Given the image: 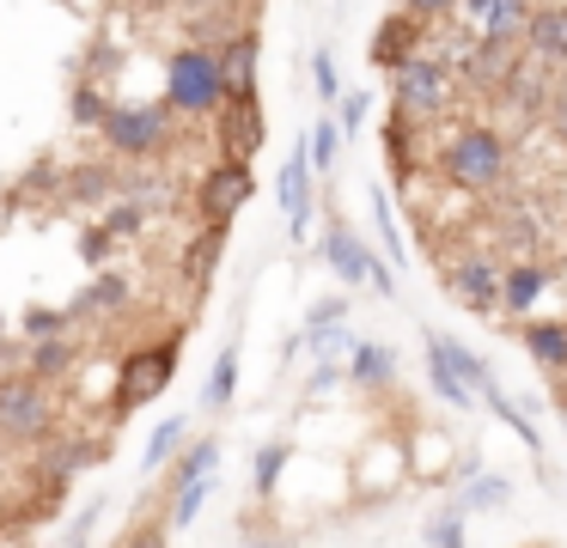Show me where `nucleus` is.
<instances>
[{"label": "nucleus", "instance_id": "obj_1", "mask_svg": "<svg viewBox=\"0 0 567 548\" xmlns=\"http://www.w3.org/2000/svg\"><path fill=\"white\" fill-rule=\"evenodd\" d=\"M226 85H220V61L208 55V49H177L172 68H165V104L184 110V116H208V110H220Z\"/></svg>", "mask_w": 567, "mask_h": 548}, {"label": "nucleus", "instance_id": "obj_2", "mask_svg": "<svg viewBox=\"0 0 567 548\" xmlns=\"http://www.w3.org/2000/svg\"><path fill=\"white\" fill-rule=\"evenodd\" d=\"M445 177L457 189H494L506 177V146L494 128H457L445 141Z\"/></svg>", "mask_w": 567, "mask_h": 548}, {"label": "nucleus", "instance_id": "obj_3", "mask_svg": "<svg viewBox=\"0 0 567 548\" xmlns=\"http://www.w3.org/2000/svg\"><path fill=\"white\" fill-rule=\"evenodd\" d=\"M104 141L116 146L123 158H147L165 146L172 134V104H128V110H104Z\"/></svg>", "mask_w": 567, "mask_h": 548}, {"label": "nucleus", "instance_id": "obj_4", "mask_svg": "<svg viewBox=\"0 0 567 548\" xmlns=\"http://www.w3.org/2000/svg\"><path fill=\"white\" fill-rule=\"evenodd\" d=\"M445 92H452V68H445V61H433V55L396 61V104H403V116H415V122L440 116Z\"/></svg>", "mask_w": 567, "mask_h": 548}, {"label": "nucleus", "instance_id": "obj_5", "mask_svg": "<svg viewBox=\"0 0 567 548\" xmlns=\"http://www.w3.org/2000/svg\"><path fill=\"white\" fill-rule=\"evenodd\" d=\"M50 426L43 378H0V438H38Z\"/></svg>", "mask_w": 567, "mask_h": 548}, {"label": "nucleus", "instance_id": "obj_6", "mask_svg": "<svg viewBox=\"0 0 567 548\" xmlns=\"http://www.w3.org/2000/svg\"><path fill=\"white\" fill-rule=\"evenodd\" d=\"M172 372H177V348H172V341H165V348L128 353V360H123V384H116V414H128V409H141V402H153L165 384H172Z\"/></svg>", "mask_w": 567, "mask_h": 548}, {"label": "nucleus", "instance_id": "obj_7", "mask_svg": "<svg viewBox=\"0 0 567 548\" xmlns=\"http://www.w3.org/2000/svg\"><path fill=\"white\" fill-rule=\"evenodd\" d=\"M245 201H250V165H245V158L226 153L220 165H214L208 177L196 183V207H202V219L226 226L233 214H245Z\"/></svg>", "mask_w": 567, "mask_h": 548}, {"label": "nucleus", "instance_id": "obj_8", "mask_svg": "<svg viewBox=\"0 0 567 548\" xmlns=\"http://www.w3.org/2000/svg\"><path fill=\"white\" fill-rule=\"evenodd\" d=\"M311 177H318V170H311V146L293 141L281 177H275V195H281V214H287V226H293V238L306 231V219H311Z\"/></svg>", "mask_w": 567, "mask_h": 548}, {"label": "nucleus", "instance_id": "obj_9", "mask_svg": "<svg viewBox=\"0 0 567 548\" xmlns=\"http://www.w3.org/2000/svg\"><path fill=\"white\" fill-rule=\"evenodd\" d=\"M445 287L457 292V299L470 304V311H501V268L494 262H482V256H464V262H452L445 268Z\"/></svg>", "mask_w": 567, "mask_h": 548}, {"label": "nucleus", "instance_id": "obj_10", "mask_svg": "<svg viewBox=\"0 0 567 548\" xmlns=\"http://www.w3.org/2000/svg\"><path fill=\"white\" fill-rule=\"evenodd\" d=\"M220 104H226V122H220V134H226V153H233V158H250V153H257V141H262L257 97H250V92H226Z\"/></svg>", "mask_w": 567, "mask_h": 548}, {"label": "nucleus", "instance_id": "obj_11", "mask_svg": "<svg viewBox=\"0 0 567 548\" xmlns=\"http://www.w3.org/2000/svg\"><path fill=\"white\" fill-rule=\"evenodd\" d=\"M323 256H330V268L342 275V287H360V280H372V262H379V256H372L348 226H330V244H323Z\"/></svg>", "mask_w": 567, "mask_h": 548}, {"label": "nucleus", "instance_id": "obj_12", "mask_svg": "<svg viewBox=\"0 0 567 548\" xmlns=\"http://www.w3.org/2000/svg\"><path fill=\"white\" fill-rule=\"evenodd\" d=\"M257 55H262V49H257V37H250V31H238L233 43L214 55V61H220V85H226V92H250V85H257Z\"/></svg>", "mask_w": 567, "mask_h": 548}, {"label": "nucleus", "instance_id": "obj_13", "mask_svg": "<svg viewBox=\"0 0 567 548\" xmlns=\"http://www.w3.org/2000/svg\"><path fill=\"white\" fill-rule=\"evenodd\" d=\"M464 7H470V24H476L482 37H513L518 24L530 19L525 0H464Z\"/></svg>", "mask_w": 567, "mask_h": 548}, {"label": "nucleus", "instance_id": "obj_14", "mask_svg": "<svg viewBox=\"0 0 567 548\" xmlns=\"http://www.w3.org/2000/svg\"><path fill=\"white\" fill-rule=\"evenodd\" d=\"M427 353H433V360H445V365H452V372L464 378L470 390H482V384H488V378H494L488 365H482L476 353L464 348V341H452V335H427Z\"/></svg>", "mask_w": 567, "mask_h": 548}, {"label": "nucleus", "instance_id": "obj_15", "mask_svg": "<svg viewBox=\"0 0 567 548\" xmlns=\"http://www.w3.org/2000/svg\"><path fill=\"white\" fill-rule=\"evenodd\" d=\"M543 287H549V275H543V268L537 262H518L513 268V275H506L501 280V311H525V304L530 299H537V292Z\"/></svg>", "mask_w": 567, "mask_h": 548}, {"label": "nucleus", "instance_id": "obj_16", "mask_svg": "<svg viewBox=\"0 0 567 548\" xmlns=\"http://www.w3.org/2000/svg\"><path fill=\"white\" fill-rule=\"evenodd\" d=\"M86 463H99V445H86V438H74V445H55L50 457H43V482L62 487L74 469H86Z\"/></svg>", "mask_w": 567, "mask_h": 548}, {"label": "nucleus", "instance_id": "obj_17", "mask_svg": "<svg viewBox=\"0 0 567 548\" xmlns=\"http://www.w3.org/2000/svg\"><path fill=\"white\" fill-rule=\"evenodd\" d=\"M525 341H530V353H537L549 372H567V323H530Z\"/></svg>", "mask_w": 567, "mask_h": 548}, {"label": "nucleus", "instance_id": "obj_18", "mask_svg": "<svg viewBox=\"0 0 567 548\" xmlns=\"http://www.w3.org/2000/svg\"><path fill=\"white\" fill-rule=\"evenodd\" d=\"M415 31H421V19H415V12H409V19H391V24L379 31V43H372V55H379V61H391V68H396V61L409 55V43H415Z\"/></svg>", "mask_w": 567, "mask_h": 548}, {"label": "nucleus", "instance_id": "obj_19", "mask_svg": "<svg viewBox=\"0 0 567 548\" xmlns=\"http://www.w3.org/2000/svg\"><path fill=\"white\" fill-rule=\"evenodd\" d=\"M177 445H184V414H172V421L153 426V433H147V457H141V463H147V469H165Z\"/></svg>", "mask_w": 567, "mask_h": 548}, {"label": "nucleus", "instance_id": "obj_20", "mask_svg": "<svg viewBox=\"0 0 567 548\" xmlns=\"http://www.w3.org/2000/svg\"><path fill=\"white\" fill-rule=\"evenodd\" d=\"M348 372L360 378V384H391L396 378V353H384V348H354V365Z\"/></svg>", "mask_w": 567, "mask_h": 548}, {"label": "nucleus", "instance_id": "obj_21", "mask_svg": "<svg viewBox=\"0 0 567 548\" xmlns=\"http://www.w3.org/2000/svg\"><path fill=\"white\" fill-rule=\"evenodd\" d=\"M214 469H220V445H214V438H196V445L184 451V463H177L172 487L177 482H196V475H214Z\"/></svg>", "mask_w": 567, "mask_h": 548}, {"label": "nucleus", "instance_id": "obj_22", "mask_svg": "<svg viewBox=\"0 0 567 548\" xmlns=\"http://www.w3.org/2000/svg\"><path fill=\"white\" fill-rule=\"evenodd\" d=\"M530 43H537L543 55H567V12H537V19H530Z\"/></svg>", "mask_w": 567, "mask_h": 548}, {"label": "nucleus", "instance_id": "obj_23", "mask_svg": "<svg viewBox=\"0 0 567 548\" xmlns=\"http://www.w3.org/2000/svg\"><path fill=\"white\" fill-rule=\"evenodd\" d=\"M68 360H74V348H68V341H43L38 335V348H31V378H62L68 372Z\"/></svg>", "mask_w": 567, "mask_h": 548}, {"label": "nucleus", "instance_id": "obj_24", "mask_svg": "<svg viewBox=\"0 0 567 548\" xmlns=\"http://www.w3.org/2000/svg\"><path fill=\"white\" fill-rule=\"evenodd\" d=\"M214 475H196V482H177V499H172V530H184L189 518L202 511V499H208Z\"/></svg>", "mask_w": 567, "mask_h": 548}, {"label": "nucleus", "instance_id": "obj_25", "mask_svg": "<svg viewBox=\"0 0 567 548\" xmlns=\"http://www.w3.org/2000/svg\"><path fill=\"white\" fill-rule=\"evenodd\" d=\"M427 378H433V390H440V396L452 402V409H470V396H476V390H470V384H464V378H457L445 360H433V353H427Z\"/></svg>", "mask_w": 567, "mask_h": 548}, {"label": "nucleus", "instance_id": "obj_26", "mask_svg": "<svg viewBox=\"0 0 567 548\" xmlns=\"http://www.w3.org/2000/svg\"><path fill=\"white\" fill-rule=\"evenodd\" d=\"M233 372H238V353H220V360H214V378H208V409H226V402H233Z\"/></svg>", "mask_w": 567, "mask_h": 548}, {"label": "nucleus", "instance_id": "obj_27", "mask_svg": "<svg viewBox=\"0 0 567 548\" xmlns=\"http://www.w3.org/2000/svg\"><path fill=\"white\" fill-rule=\"evenodd\" d=\"M372 214H379V231H384V250H391V262H403V238H396V219H391L384 189H372Z\"/></svg>", "mask_w": 567, "mask_h": 548}, {"label": "nucleus", "instance_id": "obj_28", "mask_svg": "<svg viewBox=\"0 0 567 548\" xmlns=\"http://www.w3.org/2000/svg\"><path fill=\"white\" fill-rule=\"evenodd\" d=\"M311 170H330L336 165V122H318V134H311Z\"/></svg>", "mask_w": 567, "mask_h": 548}, {"label": "nucleus", "instance_id": "obj_29", "mask_svg": "<svg viewBox=\"0 0 567 548\" xmlns=\"http://www.w3.org/2000/svg\"><path fill=\"white\" fill-rule=\"evenodd\" d=\"M506 494H513V487H506L501 475H488V482H476L464 499H457V511H470V506H488V499H506Z\"/></svg>", "mask_w": 567, "mask_h": 548}, {"label": "nucleus", "instance_id": "obj_30", "mask_svg": "<svg viewBox=\"0 0 567 548\" xmlns=\"http://www.w3.org/2000/svg\"><path fill=\"white\" fill-rule=\"evenodd\" d=\"M123 299H128L123 280H99V287H92L86 299H80V311H99V304H123Z\"/></svg>", "mask_w": 567, "mask_h": 548}, {"label": "nucleus", "instance_id": "obj_31", "mask_svg": "<svg viewBox=\"0 0 567 548\" xmlns=\"http://www.w3.org/2000/svg\"><path fill=\"white\" fill-rule=\"evenodd\" d=\"M281 463H287V445H269V451L257 457V487H262V494L275 487V475H281Z\"/></svg>", "mask_w": 567, "mask_h": 548}, {"label": "nucleus", "instance_id": "obj_32", "mask_svg": "<svg viewBox=\"0 0 567 548\" xmlns=\"http://www.w3.org/2000/svg\"><path fill=\"white\" fill-rule=\"evenodd\" d=\"M427 542H464V518H457V506L427 524Z\"/></svg>", "mask_w": 567, "mask_h": 548}, {"label": "nucleus", "instance_id": "obj_33", "mask_svg": "<svg viewBox=\"0 0 567 548\" xmlns=\"http://www.w3.org/2000/svg\"><path fill=\"white\" fill-rule=\"evenodd\" d=\"M311 85H318V97H336V61L323 49L311 55Z\"/></svg>", "mask_w": 567, "mask_h": 548}, {"label": "nucleus", "instance_id": "obj_34", "mask_svg": "<svg viewBox=\"0 0 567 548\" xmlns=\"http://www.w3.org/2000/svg\"><path fill=\"white\" fill-rule=\"evenodd\" d=\"M367 104H372L367 92H348V97H342V134H354L360 122H367Z\"/></svg>", "mask_w": 567, "mask_h": 548}, {"label": "nucleus", "instance_id": "obj_35", "mask_svg": "<svg viewBox=\"0 0 567 548\" xmlns=\"http://www.w3.org/2000/svg\"><path fill=\"white\" fill-rule=\"evenodd\" d=\"M62 323H68L62 311H31V317H25V329H31V335H62Z\"/></svg>", "mask_w": 567, "mask_h": 548}, {"label": "nucleus", "instance_id": "obj_36", "mask_svg": "<svg viewBox=\"0 0 567 548\" xmlns=\"http://www.w3.org/2000/svg\"><path fill=\"white\" fill-rule=\"evenodd\" d=\"M403 7L415 12L421 24H427V19H445V7H452V0H403Z\"/></svg>", "mask_w": 567, "mask_h": 548}, {"label": "nucleus", "instance_id": "obj_37", "mask_svg": "<svg viewBox=\"0 0 567 548\" xmlns=\"http://www.w3.org/2000/svg\"><path fill=\"white\" fill-rule=\"evenodd\" d=\"M135 226H141V207H135V201L116 207V214H111V231H135Z\"/></svg>", "mask_w": 567, "mask_h": 548}, {"label": "nucleus", "instance_id": "obj_38", "mask_svg": "<svg viewBox=\"0 0 567 548\" xmlns=\"http://www.w3.org/2000/svg\"><path fill=\"white\" fill-rule=\"evenodd\" d=\"M74 110H80V122H99V116H104V104H99L92 92H80V97H74Z\"/></svg>", "mask_w": 567, "mask_h": 548}, {"label": "nucleus", "instance_id": "obj_39", "mask_svg": "<svg viewBox=\"0 0 567 548\" xmlns=\"http://www.w3.org/2000/svg\"><path fill=\"white\" fill-rule=\"evenodd\" d=\"M555 116H561V134H567V97H561V104H555Z\"/></svg>", "mask_w": 567, "mask_h": 548}, {"label": "nucleus", "instance_id": "obj_40", "mask_svg": "<svg viewBox=\"0 0 567 548\" xmlns=\"http://www.w3.org/2000/svg\"><path fill=\"white\" fill-rule=\"evenodd\" d=\"M153 7H165V0H153Z\"/></svg>", "mask_w": 567, "mask_h": 548}]
</instances>
